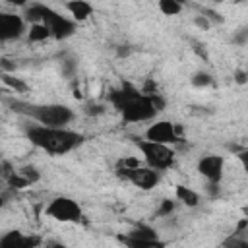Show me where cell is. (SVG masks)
Returning <instances> with one entry per match:
<instances>
[{"instance_id": "obj_4", "label": "cell", "mask_w": 248, "mask_h": 248, "mask_svg": "<svg viewBox=\"0 0 248 248\" xmlns=\"http://www.w3.org/2000/svg\"><path fill=\"white\" fill-rule=\"evenodd\" d=\"M25 19L33 21V23H37V21L45 23L48 27V31H50V37L58 39V41L68 39V37H72L76 33V21L74 19L58 14L56 10H52V8L45 6V4H31V6H27Z\"/></svg>"}, {"instance_id": "obj_26", "label": "cell", "mask_w": 248, "mask_h": 248, "mask_svg": "<svg viewBox=\"0 0 248 248\" xmlns=\"http://www.w3.org/2000/svg\"><path fill=\"white\" fill-rule=\"evenodd\" d=\"M178 2H180V4H184V2H188V0H178Z\"/></svg>"}, {"instance_id": "obj_8", "label": "cell", "mask_w": 248, "mask_h": 248, "mask_svg": "<svg viewBox=\"0 0 248 248\" xmlns=\"http://www.w3.org/2000/svg\"><path fill=\"white\" fill-rule=\"evenodd\" d=\"M145 138L147 140H153V141H159V143H167V145H172V143H180L182 141L180 130L176 128V124H172L169 120H157V122H153L145 130Z\"/></svg>"}, {"instance_id": "obj_16", "label": "cell", "mask_w": 248, "mask_h": 248, "mask_svg": "<svg viewBox=\"0 0 248 248\" xmlns=\"http://www.w3.org/2000/svg\"><path fill=\"white\" fill-rule=\"evenodd\" d=\"M159 10L165 16H176L182 12V4L178 0H159Z\"/></svg>"}, {"instance_id": "obj_5", "label": "cell", "mask_w": 248, "mask_h": 248, "mask_svg": "<svg viewBox=\"0 0 248 248\" xmlns=\"http://www.w3.org/2000/svg\"><path fill=\"white\" fill-rule=\"evenodd\" d=\"M132 143L138 147V151L141 153L145 165L157 169V170H167L174 165V149L167 143H159V141H153V140H147V138H138V136H132Z\"/></svg>"}, {"instance_id": "obj_17", "label": "cell", "mask_w": 248, "mask_h": 248, "mask_svg": "<svg viewBox=\"0 0 248 248\" xmlns=\"http://www.w3.org/2000/svg\"><path fill=\"white\" fill-rule=\"evenodd\" d=\"M2 79H4V83L6 85H10L12 89H16L17 93H23V91H27V85L21 81V79H17V78H12L10 74H6L4 72V76H2Z\"/></svg>"}, {"instance_id": "obj_15", "label": "cell", "mask_w": 248, "mask_h": 248, "mask_svg": "<svg viewBox=\"0 0 248 248\" xmlns=\"http://www.w3.org/2000/svg\"><path fill=\"white\" fill-rule=\"evenodd\" d=\"M48 37H50V31H48V27L45 23H41V21L31 23V29L27 33V39L31 43H41V41H46Z\"/></svg>"}, {"instance_id": "obj_25", "label": "cell", "mask_w": 248, "mask_h": 248, "mask_svg": "<svg viewBox=\"0 0 248 248\" xmlns=\"http://www.w3.org/2000/svg\"><path fill=\"white\" fill-rule=\"evenodd\" d=\"M6 2L16 4V6H25V4H27V0H6Z\"/></svg>"}, {"instance_id": "obj_2", "label": "cell", "mask_w": 248, "mask_h": 248, "mask_svg": "<svg viewBox=\"0 0 248 248\" xmlns=\"http://www.w3.org/2000/svg\"><path fill=\"white\" fill-rule=\"evenodd\" d=\"M25 136L35 147L50 155H66L85 141L83 134L70 130L68 126H45L39 122L29 126L25 130Z\"/></svg>"}, {"instance_id": "obj_21", "label": "cell", "mask_w": 248, "mask_h": 248, "mask_svg": "<svg viewBox=\"0 0 248 248\" xmlns=\"http://www.w3.org/2000/svg\"><path fill=\"white\" fill-rule=\"evenodd\" d=\"M238 161H240V165H242V169L248 172V149H242V151H238Z\"/></svg>"}, {"instance_id": "obj_23", "label": "cell", "mask_w": 248, "mask_h": 248, "mask_svg": "<svg viewBox=\"0 0 248 248\" xmlns=\"http://www.w3.org/2000/svg\"><path fill=\"white\" fill-rule=\"evenodd\" d=\"M87 112H89V114H101V112H105V108H103V107H99V105H89Z\"/></svg>"}, {"instance_id": "obj_7", "label": "cell", "mask_w": 248, "mask_h": 248, "mask_svg": "<svg viewBox=\"0 0 248 248\" xmlns=\"http://www.w3.org/2000/svg\"><path fill=\"white\" fill-rule=\"evenodd\" d=\"M46 215L60 223H78L81 219V207L76 200L68 196H56L46 205Z\"/></svg>"}, {"instance_id": "obj_9", "label": "cell", "mask_w": 248, "mask_h": 248, "mask_svg": "<svg viewBox=\"0 0 248 248\" xmlns=\"http://www.w3.org/2000/svg\"><path fill=\"white\" fill-rule=\"evenodd\" d=\"M198 172L209 182V184H219L225 172V157L223 155H203L198 161Z\"/></svg>"}, {"instance_id": "obj_13", "label": "cell", "mask_w": 248, "mask_h": 248, "mask_svg": "<svg viewBox=\"0 0 248 248\" xmlns=\"http://www.w3.org/2000/svg\"><path fill=\"white\" fill-rule=\"evenodd\" d=\"M66 10L70 12L74 21H85L93 14V6L87 0H68Z\"/></svg>"}, {"instance_id": "obj_1", "label": "cell", "mask_w": 248, "mask_h": 248, "mask_svg": "<svg viewBox=\"0 0 248 248\" xmlns=\"http://www.w3.org/2000/svg\"><path fill=\"white\" fill-rule=\"evenodd\" d=\"M153 95L143 93L130 81H122V85L118 89H112L108 93V101L124 122L138 124V122L153 120L159 114Z\"/></svg>"}, {"instance_id": "obj_20", "label": "cell", "mask_w": 248, "mask_h": 248, "mask_svg": "<svg viewBox=\"0 0 248 248\" xmlns=\"http://www.w3.org/2000/svg\"><path fill=\"white\" fill-rule=\"evenodd\" d=\"M172 207H174V203H172L170 200H163V205H161V209H159V215H169V213L172 211Z\"/></svg>"}, {"instance_id": "obj_24", "label": "cell", "mask_w": 248, "mask_h": 248, "mask_svg": "<svg viewBox=\"0 0 248 248\" xmlns=\"http://www.w3.org/2000/svg\"><path fill=\"white\" fill-rule=\"evenodd\" d=\"M236 81H238V83H246V81H248V74H244V72L238 70V72H236Z\"/></svg>"}, {"instance_id": "obj_19", "label": "cell", "mask_w": 248, "mask_h": 248, "mask_svg": "<svg viewBox=\"0 0 248 248\" xmlns=\"http://www.w3.org/2000/svg\"><path fill=\"white\" fill-rule=\"evenodd\" d=\"M21 176H25L29 182H37L39 180V172H37V169L35 167H23L21 170H17Z\"/></svg>"}, {"instance_id": "obj_14", "label": "cell", "mask_w": 248, "mask_h": 248, "mask_svg": "<svg viewBox=\"0 0 248 248\" xmlns=\"http://www.w3.org/2000/svg\"><path fill=\"white\" fill-rule=\"evenodd\" d=\"M174 192H176V200L182 202V203L188 205V207H196V205L200 203V196H198V192H194V190L188 188V186L178 184Z\"/></svg>"}, {"instance_id": "obj_11", "label": "cell", "mask_w": 248, "mask_h": 248, "mask_svg": "<svg viewBox=\"0 0 248 248\" xmlns=\"http://www.w3.org/2000/svg\"><path fill=\"white\" fill-rule=\"evenodd\" d=\"M25 21L27 19L17 14H0V39L4 43L19 39L25 31Z\"/></svg>"}, {"instance_id": "obj_3", "label": "cell", "mask_w": 248, "mask_h": 248, "mask_svg": "<svg viewBox=\"0 0 248 248\" xmlns=\"http://www.w3.org/2000/svg\"><path fill=\"white\" fill-rule=\"evenodd\" d=\"M14 110L45 126H68L74 120V110L58 103H12Z\"/></svg>"}, {"instance_id": "obj_10", "label": "cell", "mask_w": 248, "mask_h": 248, "mask_svg": "<svg viewBox=\"0 0 248 248\" xmlns=\"http://www.w3.org/2000/svg\"><path fill=\"white\" fill-rule=\"evenodd\" d=\"M124 244L134 246V248H149V246H161L163 242H159V236L155 232V229L147 227V225H138L134 227L128 236L122 238Z\"/></svg>"}, {"instance_id": "obj_18", "label": "cell", "mask_w": 248, "mask_h": 248, "mask_svg": "<svg viewBox=\"0 0 248 248\" xmlns=\"http://www.w3.org/2000/svg\"><path fill=\"white\" fill-rule=\"evenodd\" d=\"M192 83H194L196 87H205V85L213 83V78H211L209 74H205V72H198V74H194Z\"/></svg>"}, {"instance_id": "obj_6", "label": "cell", "mask_w": 248, "mask_h": 248, "mask_svg": "<svg viewBox=\"0 0 248 248\" xmlns=\"http://www.w3.org/2000/svg\"><path fill=\"white\" fill-rule=\"evenodd\" d=\"M116 174L124 180L132 182L140 190H153L161 180V170H157L149 165H145V167L138 165V167H132V169L116 165Z\"/></svg>"}, {"instance_id": "obj_12", "label": "cell", "mask_w": 248, "mask_h": 248, "mask_svg": "<svg viewBox=\"0 0 248 248\" xmlns=\"http://www.w3.org/2000/svg\"><path fill=\"white\" fill-rule=\"evenodd\" d=\"M39 238H31V236H23L17 231L6 232L0 238V248H27V246H37Z\"/></svg>"}, {"instance_id": "obj_22", "label": "cell", "mask_w": 248, "mask_h": 248, "mask_svg": "<svg viewBox=\"0 0 248 248\" xmlns=\"http://www.w3.org/2000/svg\"><path fill=\"white\" fill-rule=\"evenodd\" d=\"M194 23H196L198 27H202V29H209V21L205 19V16H198V17L194 19Z\"/></svg>"}]
</instances>
